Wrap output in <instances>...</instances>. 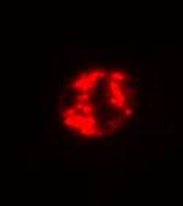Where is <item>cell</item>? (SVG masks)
<instances>
[{
    "label": "cell",
    "mask_w": 183,
    "mask_h": 206,
    "mask_svg": "<svg viewBox=\"0 0 183 206\" xmlns=\"http://www.w3.org/2000/svg\"><path fill=\"white\" fill-rule=\"evenodd\" d=\"M108 84H109V94H112V95H122L125 90H122V83H118L115 81V79H112V78H108Z\"/></svg>",
    "instance_id": "obj_1"
},
{
    "label": "cell",
    "mask_w": 183,
    "mask_h": 206,
    "mask_svg": "<svg viewBox=\"0 0 183 206\" xmlns=\"http://www.w3.org/2000/svg\"><path fill=\"white\" fill-rule=\"evenodd\" d=\"M109 78L115 79V81H118V83H125V81H128L130 76L126 73H123V71H112V73L109 75Z\"/></svg>",
    "instance_id": "obj_2"
},
{
    "label": "cell",
    "mask_w": 183,
    "mask_h": 206,
    "mask_svg": "<svg viewBox=\"0 0 183 206\" xmlns=\"http://www.w3.org/2000/svg\"><path fill=\"white\" fill-rule=\"evenodd\" d=\"M76 102H80V103H92V102H93V94H88V92H80V94L76 97Z\"/></svg>",
    "instance_id": "obj_3"
},
{
    "label": "cell",
    "mask_w": 183,
    "mask_h": 206,
    "mask_svg": "<svg viewBox=\"0 0 183 206\" xmlns=\"http://www.w3.org/2000/svg\"><path fill=\"white\" fill-rule=\"evenodd\" d=\"M76 97H78V95H74L73 92H68V94H66V98L63 100V102L68 103V105H73V103H74V100H76Z\"/></svg>",
    "instance_id": "obj_4"
},
{
    "label": "cell",
    "mask_w": 183,
    "mask_h": 206,
    "mask_svg": "<svg viewBox=\"0 0 183 206\" xmlns=\"http://www.w3.org/2000/svg\"><path fill=\"white\" fill-rule=\"evenodd\" d=\"M137 87H139L137 84H136V83H133L131 86H128V87L125 89V94H126V95H130V94H134V92L137 90Z\"/></svg>",
    "instance_id": "obj_5"
},
{
    "label": "cell",
    "mask_w": 183,
    "mask_h": 206,
    "mask_svg": "<svg viewBox=\"0 0 183 206\" xmlns=\"http://www.w3.org/2000/svg\"><path fill=\"white\" fill-rule=\"evenodd\" d=\"M133 114H134V113H133V108H131V106H126L125 110H123V116L128 117V119H130V117H133Z\"/></svg>",
    "instance_id": "obj_6"
},
{
    "label": "cell",
    "mask_w": 183,
    "mask_h": 206,
    "mask_svg": "<svg viewBox=\"0 0 183 206\" xmlns=\"http://www.w3.org/2000/svg\"><path fill=\"white\" fill-rule=\"evenodd\" d=\"M58 116H60V117H66V110H63V108H58Z\"/></svg>",
    "instance_id": "obj_7"
},
{
    "label": "cell",
    "mask_w": 183,
    "mask_h": 206,
    "mask_svg": "<svg viewBox=\"0 0 183 206\" xmlns=\"http://www.w3.org/2000/svg\"><path fill=\"white\" fill-rule=\"evenodd\" d=\"M58 95H60V97H65V87H62V89H58Z\"/></svg>",
    "instance_id": "obj_8"
}]
</instances>
